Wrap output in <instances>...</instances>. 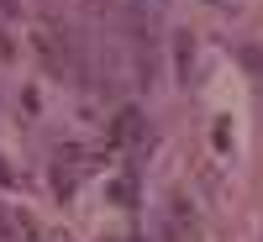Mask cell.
I'll return each instance as SVG.
<instances>
[{
  "label": "cell",
  "instance_id": "cell-1",
  "mask_svg": "<svg viewBox=\"0 0 263 242\" xmlns=\"http://www.w3.org/2000/svg\"><path fill=\"white\" fill-rule=\"evenodd\" d=\"M111 137H116V142H142V111H137V105H126V111L116 116Z\"/></svg>",
  "mask_w": 263,
  "mask_h": 242
},
{
  "label": "cell",
  "instance_id": "cell-2",
  "mask_svg": "<svg viewBox=\"0 0 263 242\" xmlns=\"http://www.w3.org/2000/svg\"><path fill=\"white\" fill-rule=\"evenodd\" d=\"M174 63H179V79H184V74H190V37L174 42Z\"/></svg>",
  "mask_w": 263,
  "mask_h": 242
},
{
  "label": "cell",
  "instance_id": "cell-3",
  "mask_svg": "<svg viewBox=\"0 0 263 242\" xmlns=\"http://www.w3.org/2000/svg\"><path fill=\"white\" fill-rule=\"evenodd\" d=\"M111 195H116L121 206H132V200H137V190H132V179H116V184H111Z\"/></svg>",
  "mask_w": 263,
  "mask_h": 242
}]
</instances>
